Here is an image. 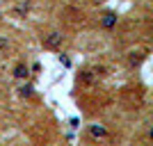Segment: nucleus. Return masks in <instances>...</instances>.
I'll use <instances>...</instances> for the list:
<instances>
[{"label": "nucleus", "mask_w": 153, "mask_h": 146, "mask_svg": "<svg viewBox=\"0 0 153 146\" xmlns=\"http://www.w3.org/2000/svg\"><path fill=\"white\" fill-rule=\"evenodd\" d=\"M85 133H87V137H89L94 144H103V142L110 137V128L105 126V123H89V126L85 128Z\"/></svg>", "instance_id": "obj_2"}, {"label": "nucleus", "mask_w": 153, "mask_h": 146, "mask_svg": "<svg viewBox=\"0 0 153 146\" xmlns=\"http://www.w3.org/2000/svg\"><path fill=\"white\" fill-rule=\"evenodd\" d=\"M39 71H41V64H39V62H34V64L30 66V73H39Z\"/></svg>", "instance_id": "obj_11"}, {"label": "nucleus", "mask_w": 153, "mask_h": 146, "mask_svg": "<svg viewBox=\"0 0 153 146\" xmlns=\"http://www.w3.org/2000/svg\"><path fill=\"white\" fill-rule=\"evenodd\" d=\"M7 48H9V37L0 34V50H7Z\"/></svg>", "instance_id": "obj_10"}, {"label": "nucleus", "mask_w": 153, "mask_h": 146, "mask_svg": "<svg viewBox=\"0 0 153 146\" xmlns=\"http://www.w3.org/2000/svg\"><path fill=\"white\" fill-rule=\"evenodd\" d=\"M91 73H94L96 78H105L108 76V69H105L103 64H94V66H91Z\"/></svg>", "instance_id": "obj_9"}, {"label": "nucleus", "mask_w": 153, "mask_h": 146, "mask_svg": "<svg viewBox=\"0 0 153 146\" xmlns=\"http://www.w3.org/2000/svg\"><path fill=\"white\" fill-rule=\"evenodd\" d=\"M30 66H27L25 62H16L12 69V78L14 80H19V82H25V80H30Z\"/></svg>", "instance_id": "obj_4"}, {"label": "nucleus", "mask_w": 153, "mask_h": 146, "mask_svg": "<svg viewBox=\"0 0 153 146\" xmlns=\"http://www.w3.org/2000/svg\"><path fill=\"white\" fill-rule=\"evenodd\" d=\"M59 64H64V66H71V59L66 57V55H59Z\"/></svg>", "instance_id": "obj_12"}, {"label": "nucleus", "mask_w": 153, "mask_h": 146, "mask_svg": "<svg viewBox=\"0 0 153 146\" xmlns=\"http://www.w3.org/2000/svg\"><path fill=\"white\" fill-rule=\"evenodd\" d=\"M98 78L91 73V69H80V73H78V82L80 84H94Z\"/></svg>", "instance_id": "obj_6"}, {"label": "nucleus", "mask_w": 153, "mask_h": 146, "mask_svg": "<svg viewBox=\"0 0 153 146\" xmlns=\"http://www.w3.org/2000/svg\"><path fill=\"white\" fill-rule=\"evenodd\" d=\"M144 59H146V55H144V50H130L128 53V64H130V66H140L142 62H144Z\"/></svg>", "instance_id": "obj_7"}, {"label": "nucleus", "mask_w": 153, "mask_h": 146, "mask_svg": "<svg viewBox=\"0 0 153 146\" xmlns=\"http://www.w3.org/2000/svg\"><path fill=\"white\" fill-rule=\"evenodd\" d=\"M41 46H44L46 50H59L64 46V34L59 30H48V32H44L41 34Z\"/></svg>", "instance_id": "obj_1"}, {"label": "nucleus", "mask_w": 153, "mask_h": 146, "mask_svg": "<svg viewBox=\"0 0 153 146\" xmlns=\"http://www.w3.org/2000/svg\"><path fill=\"white\" fill-rule=\"evenodd\" d=\"M27 14H30V2H25V0L14 7V16L16 19H27Z\"/></svg>", "instance_id": "obj_8"}, {"label": "nucleus", "mask_w": 153, "mask_h": 146, "mask_svg": "<svg viewBox=\"0 0 153 146\" xmlns=\"http://www.w3.org/2000/svg\"><path fill=\"white\" fill-rule=\"evenodd\" d=\"M34 91H37V89H34V84L32 82H23V84H19V89H16V94L21 96V98H34Z\"/></svg>", "instance_id": "obj_5"}, {"label": "nucleus", "mask_w": 153, "mask_h": 146, "mask_svg": "<svg viewBox=\"0 0 153 146\" xmlns=\"http://www.w3.org/2000/svg\"><path fill=\"white\" fill-rule=\"evenodd\" d=\"M117 23H119V14L112 12V9H105V12H101V16H98V25L103 27V30H114Z\"/></svg>", "instance_id": "obj_3"}]
</instances>
